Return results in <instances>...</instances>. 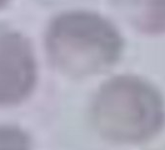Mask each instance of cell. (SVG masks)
<instances>
[{
  "label": "cell",
  "mask_w": 165,
  "mask_h": 150,
  "mask_svg": "<svg viewBox=\"0 0 165 150\" xmlns=\"http://www.w3.org/2000/svg\"><path fill=\"white\" fill-rule=\"evenodd\" d=\"M98 133L122 144H136L156 136L165 123L162 96L156 88L134 76L117 77L104 84L92 105Z\"/></svg>",
  "instance_id": "6da1fadb"
},
{
  "label": "cell",
  "mask_w": 165,
  "mask_h": 150,
  "mask_svg": "<svg viewBox=\"0 0 165 150\" xmlns=\"http://www.w3.org/2000/svg\"><path fill=\"white\" fill-rule=\"evenodd\" d=\"M117 28L88 12H70L50 25L46 48L53 64L65 74L82 77L111 67L122 52Z\"/></svg>",
  "instance_id": "7a4b0ae2"
},
{
  "label": "cell",
  "mask_w": 165,
  "mask_h": 150,
  "mask_svg": "<svg viewBox=\"0 0 165 150\" xmlns=\"http://www.w3.org/2000/svg\"><path fill=\"white\" fill-rule=\"evenodd\" d=\"M37 77L29 41L18 32L0 28V106H13L26 100Z\"/></svg>",
  "instance_id": "3957f363"
},
{
  "label": "cell",
  "mask_w": 165,
  "mask_h": 150,
  "mask_svg": "<svg viewBox=\"0 0 165 150\" xmlns=\"http://www.w3.org/2000/svg\"><path fill=\"white\" fill-rule=\"evenodd\" d=\"M119 9L139 30L165 33V0H115Z\"/></svg>",
  "instance_id": "277c9868"
},
{
  "label": "cell",
  "mask_w": 165,
  "mask_h": 150,
  "mask_svg": "<svg viewBox=\"0 0 165 150\" xmlns=\"http://www.w3.org/2000/svg\"><path fill=\"white\" fill-rule=\"evenodd\" d=\"M0 150H31L28 135L15 126H0Z\"/></svg>",
  "instance_id": "5b68a950"
},
{
  "label": "cell",
  "mask_w": 165,
  "mask_h": 150,
  "mask_svg": "<svg viewBox=\"0 0 165 150\" xmlns=\"http://www.w3.org/2000/svg\"><path fill=\"white\" fill-rule=\"evenodd\" d=\"M7 2H8V0H0V8H1L2 6H4Z\"/></svg>",
  "instance_id": "8992f818"
}]
</instances>
